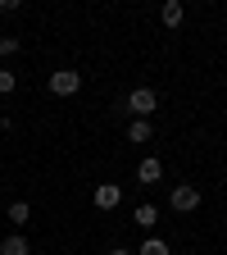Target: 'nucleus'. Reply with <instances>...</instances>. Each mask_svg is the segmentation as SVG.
I'll return each instance as SVG.
<instances>
[{
    "instance_id": "11",
    "label": "nucleus",
    "mask_w": 227,
    "mask_h": 255,
    "mask_svg": "<svg viewBox=\"0 0 227 255\" xmlns=\"http://www.w3.org/2000/svg\"><path fill=\"white\" fill-rule=\"evenodd\" d=\"M137 255H168V242H159V237H146Z\"/></svg>"
},
{
    "instance_id": "6",
    "label": "nucleus",
    "mask_w": 227,
    "mask_h": 255,
    "mask_svg": "<svg viewBox=\"0 0 227 255\" xmlns=\"http://www.w3.org/2000/svg\"><path fill=\"white\" fill-rule=\"evenodd\" d=\"M0 255H32V246H27V237H23V233H14V237L0 242Z\"/></svg>"
},
{
    "instance_id": "8",
    "label": "nucleus",
    "mask_w": 227,
    "mask_h": 255,
    "mask_svg": "<svg viewBox=\"0 0 227 255\" xmlns=\"http://www.w3.org/2000/svg\"><path fill=\"white\" fill-rule=\"evenodd\" d=\"M127 141H150V119H132V123H127Z\"/></svg>"
},
{
    "instance_id": "1",
    "label": "nucleus",
    "mask_w": 227,
    "mask_h": 255,
    "mask_svg": "<svg viewBox=\"0 0 227 255\" xmlns=\"http://www.w3.org/2000/svg\"><path fill=\"white\" fill-rule=\"evenodd\" d=\"M50 91L55 96H77L82 91V73L77 69H55L50 73Z\"/></svg>"
},
{
    "instance_id": "13",
    "label": "nucleus",
    "mask_w": 227,
    "mask_h": 255,
    "mask_svg": "<svg viewBox=\"0 0 227 255\" xmlns=\"http://www.w3.org/2000/svg\"><path fill=\"white\" fill-rule=\"evenodd\" d=\"M18 50V37H0V55H14Z\"/></svg>"
},
{
    "instance_id": "9",
    "label": "nucleus",
    "mask_w": 227,
    "mask_h": 255,
    "mask_svg": "<svg viewBox=\"0 0 227 255\" xmlns=\"http://www.w3.org/2000/svg\"><path fill=\"white\" fill-rule=\"evenodd\" d=\"M159 18H164L168 27H177V23L186 18V9H182V0H168V5H164V9H159Z\"/></svg>"
},
{
    "instance_id": "10",
    "label": "nucleus",
    "mask_w": 227,
    "mask_h": 255,
    "mask_svg": "<svg viewBox=\"0 0 227 255\" xmlns=\"http://www.w3.org/2000/svg\"><path fill=\"white\" fill-rule=\"evenodd\" d=\"M9 223H14V228L32 223V205H27V201H14V205H9Z\"/></svg>"
},
{
    "instance_id": "14",
    "label": "nucleus",
    "mask_w": 227,
    "mask_h": 255,
    "mask_svg": "<svg viewBox=\"0 0 227 255\" xmlns=\"http://www.w3.org/2000/svg\"><path fill=\"white\" fill-rule=\"evenodd\" d=\"M18 5H14V0H0V14H14Z\"/></svg>"
},
{
    "instance_id": "12",
    "label": "nucleus",
    "mask_w": 227,
    "mask_h": 255,
    "mask_svg": "<svg viewBox=\"0 0 227 255\" xmlns=\"http://www.w3.org/2000/svg\"><path fill=\"white\" fill-rule=\"evenodd\" d=\"M14 87H18V78H14V73H5V69H0V96H9Z\"/></svg>"
},
{
    "instance_id": "3",
    "label": "nucleus",
    "mask_w": 227,
    "mask_h": 255,
    "mask_svg": "<svg viewBox=\"0 0 227 255\" xmlns=\"http://www.w3.org/2000/svg\"><path fill=\"white\" fill-rule=\"evenodd\" d=\"M154 105H159V96H154L150 87H137L132 96H127V110H132L137 119H150V110H154Z\"/></svg>"
},
{
    "instance_id": "2",
    "label": "nucleus",
    "mask_w": 227,
    "mask_h": 255,
    "mask_svg": "<svg viewBox=\"0 0 227 255\" xmlns=\"http://www.w3.org/2000/svg\"><path fill=\"white\" fill-rule=\"evenodd\" d=\"M168 205H173L177 214H191V210L200 205V191L191 187V182H177V187H173V196H168Z\"/></svg>"
},
{
    "instance_id": "4",
    "label": "nucleus",
    "mask_w": 227,
    "mask_h": 255,
    "mask_svg": "<svg viewBox=\"0 0 227 255\" xmlns=\"http://www.w3.org/2000/svg\"><path fill=\"white\" fill-rule=\"evenodd\" d=\"M91 201H95V210H114V205L123 201V191H118L114 182H100V187H95V196H91Z\"/></svg>"
},
{
    "instance_id": "7",
    "label": "nucleus",
    "mask_w": 227,
    "mask_h": 255,
    "mask_svg": "<svg viewBox=\"0 0 227 255\" xmlns=\"http://www.w3.org/2000/svg\"><path fill=\"white\" fill-rule=\"evenodd\" d=\"M132 223H137V228H154V223H159V210L154 205H137L132 210Z\"/></svg>"
},
{
    "instance_id": "5",
    "label": "nucleus",
    "mask_w": 227,
    "mask_h": 255,
    "mask_svg": "<svg viewBox=\"0 0 227 255\" xmlns=\"http://www.w3.org/2000/svg\"><path fill=\"white\" fill-rule=\"evenodd\" d=\"M159 178H164V164H159L154 155H146L141 164H137V182H159Z\"/></svg>"
},
{
    "instance_id": "15",
    "label": "nucleus",
    "mask_w": 227,
    "mask_h": 255,
    "mask_svg": "<svg viewBox=\"0 0 227 255\" xmlns=\"http://www.w3.org/2000/svg\"><path fill=\"white\" fill-rule=\"evenodd\" d=\"M109 255H137V251H109Z\"/></svg>"
}]
</instances>
